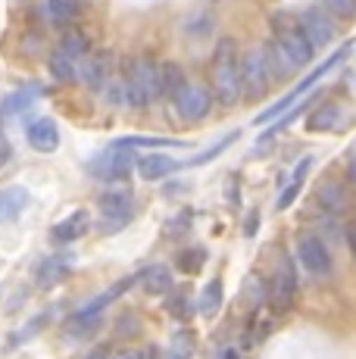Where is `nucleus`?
<instances>
[{
	"mask_svg": "<svg viewBox=\"0 0 356 359\" xmlns=\"http://www.w3.org/2000/svg\"><path fill=\"white\" fill-rule=\"evenodd\" d=\"M322 10L328 16H338V19H356V0H322Z\"/></svg>",
	"mask_w": 356,
	"mask_h": 359,
	"instance_id": "obj_34",
	"label": "nucleus"
},
{
	"mask_svg": "<svg viewBox=\"0 0 356 359\" xmlns=\"http://www.w3.org/2000/svg\"><path fill=\"white\" fill-rule=\"evenodd\" d=\"M135 219V197L128 188H113L100 194V229L107 234L122 231Z\"/></svg>",
	"mask_w": 356,
	"mask_h": 359,
	"instance_id": "obj_5",
	"label": "nucleus"
},
{
	"mask_svg": "<svg viewBox=\"0 0 356 359\" xmlns=\"http://www.w3.org/2000/svg\"><path fill=\"white\" fill-rule=\"evenodd\" d=\"M156 97H163L160 63L150 57H135L122 72V100L128 107H147Z\"/></svg>",
	"mask_w": 356,
	"mask_h": 359,
	"instance_id": "obj_2",
	"label": "nucleus"
},
{
	"mask_svg": "<svg viewBox=\"0 0 356 359\" xmlns=\"http://www.w3.org/2000/svg\"><path fill=\"white\" fill-rule=\"evenodd\" d=\"M188 225H191V210H184V212H178V219H172V222L166 225V231H169V234H175V231L188 229Z\"/></svg>",
	"mask_w": 356,
	"mask_h": 359,
	"instance_id": "obj_37",
	"label": "nucleus"
},
{
	"mask_svg": "<svg viewBox=\"0 0 356 359\" xmlns=\"http://www.w3.org/2000/svg\"><path fill=\"white\" fill-rule=\"evenodd\" d=\"M88 229H91V212L75 210V212H69V216L63 219V222H57L50 229V241L57 247H66V244H72V241H78Z\"/></svg>",
	"mask_w": 356,
	"mask_h": 359,
	"instance_id": "obj_14",
	"label": "nucleus"
},
{
	"mask_svg": "<svg viewBox=\"0 0 356 359\" xmlns=\"http://www.w3.org/2000/svg\"><path fill=\"white\" fill-rule=\"evenodd\" d=\"M191 356H194V334L191 331H178L172 344H169L166 359H191Z\"/></svg>",
	"mask_w": 356,
	"mask_h": 359,
	"instance_id": "obj_33",
	"label": "nucleus"
},
{
	"mask_svg": "<svg viewBox=\"0 0 356 359\" xmlns=\"http://www.w3.org/2000/svg\"><path fill=\"white\" fill-rule=\"evenodd\" d=\"M347 175H350L353 182H356V150L350 154V160H347Z\"/></svg>",
	"mask_w": 356,
	"mask_h": 359,
	"instance_id": "obj_43",
	"label": "nucleus"
},
{
	"mask_svg": "<svg viewBox=\"0 0 356 359\" xmlns=\"http://www.w3.org/2000/svg\"><path fill=\"white\" fill-rule=\"evenodd\" d=\"M138 281H141V287H144V291H147V294H153V297L175 291L172 269H169L166 262H153V266H147V269H144V272L138 275Z\"/></svg>",
	"mask_w": 356,
	"mask_h": 359,
	"instance_id": "obj_19",
	"label": "nucleus"
},
{
	"mask_svg": "<svg viewBox=\"0 0 356 359\" xmlns=\"http://www.w3.org/2000/svg\"><path fill=\"white\" fill-rule=\"evenodd\" d=\"M213 97L222 107H235L241 94V50L235 38H219L213 50Z\"/></svg>",
	"mask_w": 356,
	"mask_h": 359,
	"instance_id": "obj_1",
	"label": "nucleus"
},
{
	"mask_svg": "<svg viewBox=\"0 0 356 359\" xmlns=\"http://www.w3.org/2000/svg\"><path fill=\"white\" fill-rule=\"evenodd\" d=\"M222 359H241V353H238L235 347H228V350H225V353H222Z\"/></svg>",
	"mask_w": 356,
	"mask_h": 359,
	"instance_id": "obj_45",
	"label": "nucleus"
},
{
	"mask_svg": "<svg viewBox=\"0 0 356 359\" xmlns=\"http://www.w3.org/2000/svg\"><path fill=\"white\" fill-rule=\"evenodd\" d=\"M347 116H350L347 103H341V100H325L322 107H316V109L310 113V119H306V131H316V135L341 131V128L347 126Z\"/></svg>",
	"mask_w": 356,
	"mask_h": 359,
	"instance_id": "obj_13",
	"label": "nucleus"
},
{
	"mask_svg": "<svg viewBox=\"0 0 356 359\" xmlns=\"http://www.w3.org/2000/svg\"><path fill=\"white\" fill-rule=\"evenodd\" d=\"M300 188H303V184H300V182H291V184H287V188L282 191V194H278V200H275V210H278V212H285L287 206H291L294 200H297Z\"/></svg>",
	"mask_w": 356,
	"mask_h": 359,
	"instance_id": "obj_36",
	"label": "nucleus"
},
{
	"mask_svg": "<svg viewBox=\"0 0 356 359\" xmlns=\"http://www.w3.org/2000/svg\"><path fill=\"white\" fill-rule=\"evenodd\" d=\"M222 303H225V285H222V278H210L207 285H203V291H200L197 309H200L203 319H216L219 309H222Z\"/></svg>",
	"mask_w": 356,
	"mask_h": 359,
	"instance_id": "obj_21",
	"label": "nucleus"
},
{
	"mask_svg": "<svg viewBox=\"0 0 356 359\" xmlns=\"http://www.w3.org/2000/svg\"><path fill=\"white\" fill-rule=\"evenodd\" d=\"M138 163L132 156V150H116V147H107L104 154H97L91 163H88V172L100 182H119L132 172V165Z\"/></svg>",
	"mask_w": 356,
	"mask_h": 359,
	"instance_id": "obj_9",
	"label": "nucleus"
},
{
	"mask_svg": "<svg viewBox=\"0 0 356 359\" xmlns=\"http://www.w3.org/2000/svg\"><path fill=\"white\" fill-rule=\"evenodd\" d=\"M256 229H259V212H250L247 222H244V234H247V238H253V234H256Z\"/></svg>",
	"mask_w": 356,
	"mask_h": 359,
	"instance_id": "obj_40",
	"label": "nucleus"
},
{
	"mask_svg": "<svg viewBox=\"0 0 356 359\" xmlns=\"http://www.w3.org/2000/svg\"><path fill=\"white\" fill-rule=\"evenodd\" d=\"M160 79H163V97H175L188 85V79H184L178 63H160Z\"/></svg>",
	"mask_w": 356,
	"mask_h": 359,
	"instance_id": "obj_28",
	"label": "nucleus"
},
{
	"mask_svg": "<svg viewBox=\"0 0 356 359\" xmlns=\"http://www.w3.org/2000/svg\"><path fill=\"white\" fill-rule=\"evenodd\" d=\"M113 72V57L107 50L94 53V57H85L78 63V79L85 81L88 88H107V79Z\"/></svg>",
	"mask_w": 356,
	"mask_h": 359,
	"instance_id": "obj_16",
	"label": "nucleus"
},
{
	"mask_svg": "<svg viewBox=\"0 0 356 359\" xmlns=\"http://www.w3.org/2000/svg\"><path fill=\"white\" fill-rule=\"evenodd\" d=\"M41 97V91H38V85H25V88H16L13 94H6L4 103H0V116L4 119H10V116H19L22 109H29L32 103H35Z\"/></svg>",
	"mask_w": 356,
	"mask_h": 359,
	"instance_id": "obj_22",
	"label": "nucleus"
},
{
	"mask_svg": "<svg viewBox=\"0 0 356 359\" xmlns=\"http://www.w3.org/2000/svg\"><path fill=\"white\" fill-rule=\"evenodd\" d=\"M347 53H350V41H347L344 47H338V50H334L331 57L325 60V63H319V66L313 69L310 75H303V79H300L297 85H294L291 91H287L285 97H282V100H275V103H272V107H266L263 113H259L256 119H253V126H269V122H275L282 113H287V109H294V107H297V100L303 97V94H310L313 88H316V81L322 79V75H328V72H331V69L338 66V63H344V60H347Z\"/></svg>",
	"mask_w": 356,
	"mask_h": 359,
	"instance_id": "obj_3",
	"label": "nucleus"
},
{
	"mask_svg": "<svg viewBox=\"0 0 356 359\" xmlns=\"http://www.w3.org/2000/svg\"><path fill=\"white\" fill-rule=\"evenodd\" d=\"M29 203H32L29 188H19V184L0 188V222H13L16 216H22V210Z\"/></svg>",
	"mask_w": 356,
	"mask_h": 359,
	"instance_id": "obj_20",
	"label": "nucleus"
},
{
	"mask_svg": "<svg viewBox=\"0 0 356 359\" xmlns=\"http://www.w3.org/2000/svg\"><path fill=\"white\" fill-rule=\"evenodd\" d=\"M272 85L269 66H266L263 47H250L241 53V94L244 100H259Z\"/></svg>",
	"mask_w": 356,
	"mask_h": 359,
	"instance_id": "obj_6",
	"label": "nucleus"
},
{
	"mask_svg": "<svg viewBox=\"0 0 356 359\" xmlns=\"http://www.w3.org/2000/svg\"><path fill=\"white\" fill-rule=\"evenodd\" d=\"M313 163H316L313 156H303V160L297 163V169H294V178H291V182H300V184H303V178H306V172L313 169Z\"/></svg>",
	"mask_w": 356,
	"mask_h": 359,
	"instance_id": "obj_38",
	"label": "nucleus"
},
{
	"mask_svg": "<svg viewBox=\"0 0 356 359\" xmlns=\"http://www.w3.org/2000/svg\"><path fill=\"white\" fill-rule=\"evenodd\" d=\"M213 13H191L188 22H184V34H191V38H210V32H213Z\"/></svg>",
	"mask_w": 356,
	"mask_h": 359,
	"instance_id": "obj_31",
	"label": "nucleus"
},
{
	"mask_svg": "<svg viewBox=\"0 0 356 359\" xmlns=\"http://www.w3.org/2000/svg\"><path fill=\"white\" fill-rule=\"evenodd\" d=\"M135 281H138V278H135V275H128V278H122V281H116V285H109L104 294L94 297L91 303H85V306H81L78 313L72 316V325H75V328H81V331H91V328L100 322V313H104V309H107L113 300H119V297L125 294L128 287L135 285Z\"/></svg>",
	"mask_w": 356,
	"mask_h": 359,
	"instance_id": "obj_8",
	"label": "nucleus"
},
{
	"mask_svg": "<svg viewBox=\"0 0 356 359\" xmlns=\"http://www.w3.org/2000/svg\"><path fill=\"white\" fill-rule=\"evenodd\" d=\"M85 10V0H44V16L53 25H69Z\"/></svg>",
	"mask_w": 356,
	"mask_h": 359,
	"instance_id": "obj_23",
	"label": "nucleus"
},
{
	"mask_svg": "<svg viewBox=\"0 0 356 359\" xmlns=\"http://www.w3.org/2000/svg\"><path fill=\"white\" fill-rule=\"evenodd\" d=\"M88 50H91V41H88V34L81 29H72V32H66L63 38H60V53L78 60V63L88 57Z\"/></svg>",
	"mask_w": 356,
	"mask_h": 359,
	"instance_id": "obj_27",
	"label": "nucleus"
},
{
	"mask_svg": "<svg viewBox=\"0 0 356 359\" xmlns=\"http://www.w3.org/2000/svg\"><path fill=\"white\" fill-rule=\"evenodd\" d=\"M10 156H13V147H10V141H6V137L0 135V169H4V165L10 163Z\"/></svg>",
	"mask_w": 356,
	"mask_h": 359,
	"instance_id": "obj_39",
	"label": "nucleus"
},
{
	"mask_svg": "<svg viewBox=\"0 0 356 359\" xmlns=\"http://www.w3.org/2000/svg\"><path fill=\"white\" fill-rule=\"evenodd\" d=\"M347 244H350V250H353V257H356V225L347 229Z\"/></svg>",
	"mask_w": 356,
	"mask_h": 359,
	"instance_id": "obj_42",
	"label": "nucleus"
},
{
	"mask_svg": "<svg viewBox=\"0 0 356 359\" xmlns=\"http://www.w3.org/2000/svg\"><path fill=\"white\" fill-rule=\"evenodd\" d=\"M25 137H29V144L38 154H53L60 147V128L53 119H35L25 131Z\"/></svg>",
	"mask_w": 356,
	"mask_h": 359,
	"instance_id": "obj_18",
	"label": "nucleus"
},
{
	"mask_svg": "<svg viewBox=\"0 0 356 359\" xmlns=\"http://www.w3.org/2000/svg\"><path fill=\"white\" fill-rule=\"evenodd\" d=\"M188 141H175V137H147V135H128L113 141L109 147L116 150H141V147H184Z\"/></svg>",
	"mask_w": 356,
	"mask_h": 359,
	"instance_id": "obj_26",
	"label": "nucleus"
},
{
	"mask_svg": "<svg viewBox=\"0 0 356 359\" xmlns=\"http://www.w3.org/2000/svg\"><path fill=\"white\" fill-rule=\"evenodd\" d=\"M297 262L310 275H316V278L331 275V253H328L325 241H322L319 234H303V238L297 241Z\"/></svg>",
	"mask_w": 356,
	"mask_h": 359,
	"instance_id": "obj_10",
	"label": "nucleus"
},
{
	"mask_svg": "<svg viewBox=\"0 0 356 359\" xmlns=\"http://www.w3.org/2000/svg\"><path fill=\"white\" fill-rule=\"evenodd\" d=\"M135 165H138V175L144 182H160V178H169L182 169V163L172 160V156H166V154H147Z\"/></svg>",
	"mask_w": 356,
	"mask_h": 359,
	"instance_id": "obj_17",
	"label": "nucleus"
},
{
	"mask_svg": "<svg viewBox=\"0 0 356 359\" xmlns=\"http://www.w3.org/2000/svg\"><path fill=\"white\" fill-rule=\"evenodd\" d=\"M235 137H238V131H231V135H225L222 141H216V144H213V147H207V150H200V154H197V156H191V160H184V163H182V169H194V165H203V163L216 160V156L222 154V150H228V144L235 141Z\"/></svg>",
	"mask_w": 356,
	"mask_h": 359,
	"instance_id": "obj_32",
	"label": "nucleus"
},
{
	"mask_svg": "<svg viewBox=\"0 0 356 359\" xmlns=\"http://www.w3.org/2000/svg\"><path fill=\"white\" fill-rule=\"evenodd\" d=\"M266 303L272 306V313H285V309H291L294 303V294H297V272H294V262L291 259H282L278 262V269L272 272V278L266 281Z\"/></svg>",
	"mask_w": 356,
	"mask_h": 359,
	"instance_id": "obj_7",
	"label": "nucleus"
},
{
	"mask_svg": "<svg viewBox=\"0 0 356 359\" xmlns=\"http://www.w3.org/2000/svg\"><path fill=\"white\" fill-rule=\"evenodd\" d=\"M297 22H300V29H303V34L310 38V44L316 47H328L334 41V19L328 16L322 6H306L303 13L297 16Z\"/></svg>",
	"mask_w": 356,
	"mask_h": 359,
	"instance_id": "obj_12",
	"label": "nucleus"
},
{
	"mask_svg": "<svg viewBox=\"0 0 356 359\" xmlns=\"http://www.w3.org/2000/svg\"><path fill=\"white\" fill-rule=\"evenodd\" d=\"M50 75L57 81H75L78 79V60H72V57H66V53H53L50 57Z\"/></svg>",
	"mask_w": 356,
	"mask_h": 359,
	"instance_id": "obj_29",
	"label": "nucleus"
},
{
	"mask_svg": "<svg viewBox=\"0 0 356 359\" xmlns=\"http://www.w3.org/2000/svg\"><path fill=\"white\" fill-rule=\"evenodd\" d=\"M203 266H207V250H203V247H184V250L178 253V269H182L184 275H197Z\"/></svg>",
	"mask_w": 356,
	"mask_h": 359,
	"instance_id": "obj_30",
	"label": "nucleus"
},
{
	"mask_svg": "<svg viewBox=\"0 0 356 359\" xmlns=\"http://www.w3.org/2000/svg\"><path fill=\"white\" fill-rule=\"evenodd\" d=\"M113 359H144V353L141 350H135V347H128V350H119Z\"/></svg>",
	"mask_w": 356,
	"mask_h": 359,
	"instance_id": "obj_41",
	"label": "nucleus"
},
{
	"mask_svg": "<svg viewBox=\"0 0 356 359\" xmlns=\"http://www.w3.org/2000/svg\"><path fill=\"white\" fill-rule=\"evenodd\" d=\"M85 359H109V350H107V347H97L94 353H88Z\"/></svg>",
	"mask_w": 356,
	"mask_h": 359,
	"instance_id": "obj_44",
	"label": "nucleus"
},
{
	"mask_svg": "<svg viewBox=\"0 0 356 359\" xmlns=\"http://www.w3.org/2000/svg\"><path fill=\"white\" fill-rule=\"evenodd\" d=\"M316 200L328 212H334V216L347 210V191H344V184H338V182H322L316 188Z\"/></svg>",
	"mask_w": 356,
	"mask_h": 359,
	"instance_id": "obj_24",
	"label": "nucleus"
},
{
	"mask_svg": "<svg viewBox=\"0 0 356 359\" xmlns=\"http://www.w3.org/2000/svg\"><path fill=\"white\" fill-rule=\"evenodd\" d=\"M172 100H175L178 116L188 119V122H200L203 116H210V109H213V91L203 88V85H191V81L175 94Z\"/></svg>",
	"mask_w": 356,
	"mask_h": 359,
	"instance_id": "obj_11",
	"label": "nucleus"
},
{
	"mask_svg": "<svg viewBox=\"0 0 356 359\" xmlns=\"http://www.w3.org/2000/svg\"><path fill=\"white\" fill-rule=\"evenodd\" d=\"M169 313L175 316V319H188L191 316V300L184 291H175L172 297H169Z\"/></svg>",
	"mask_w": 356,
	"mask_h": 359,
	"instance_id": "obj_35",
	"label": "nucleus"
},
{
	"mask_svg": "<svg viewBox=\"0 0 356 359\" xmlns=\"http://www.w3.org/2000/svg\"><path fill=\"white\" fill-rule=\"evenodd\" d=\"M269 25H272V41L282 47L285 57L291 60L294 66L313 63V57H316V47L310 44V38H306L303 29H300L297 16H291V13H275Z\"/></svg>",
	"mask_w": 356,
	"mask_h": 359,
	"instance_id": "obj_4",
	"label": "nucleus"
},
{
	"mask_svg": "<svg viewBox=\"0 0 356 359\" xmlns=\"http://www.w3.org/2000/svg\"><path fill=\"white\" fill-rule=\"evenodd\" d=\"M72 262H75L72 253H53V257L41 259V266H38V272H35V285L38 287L60 285V281H63L66 275L72 272Z\"/></svg>",
	"mask_w": 356,
	"mask_h": 359,
	"instance_id": "obj_15",
	"label": "nucleus"
},
{
	"mask_svg": "<svg viewBox=\"0 0 356 359\" xmlns=\"http://www.w3.org/2000/svg\"><path fill=\"white\" fill-rule=\"evenodd\" d=\"M263 57H266V66H269L272 81H282V79H287V75L294 72V63L285 57V50L275 44V41H269V44H263Z\"/></svg>",
	"mask_w": 356,
	"mask_h": 359,
	"instance_id": "obj_25",
	"label": "nucleus"
}]
</instances>
